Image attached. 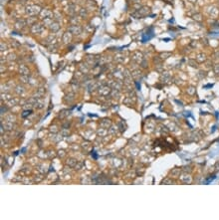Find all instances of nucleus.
Instances as JSON below:
<instances>
[{
    "instance_id": "obj_29",
    "label": "nucleus",
    "mask_w": 219,
    "mask_h": 220,
    "mask_svg": "<svg viewBox=\"0 0 219 220\" xmlns=\"http://www.w3.org/2000/svg\"><path fill=\"white\" fill-rule=\"evenodd\" d=\"M1 97H2V98H1L2 100H4V101H7V102H8V101L10 100V99H12V98H13V97H12V96H11L10 94H8V93H4V94L2 93V94H1Z\"/></svg>"
},
{
    "instance_id": "obj_6",
    "label": "nucleus",
    "mask_w": 219,
    "mask_h": 220,
    "mask_svg": "<svg viewBox=\"0 0 219 220\" xmlns=\"http://www.w3.org/2000/svg\"><path fill=\"white\" fill-rule=\"evenodd\" d=\"M44 29V27L42 24H39V23H35L34 25L31 26V32L34 33V34H40Z\"/></svg>"
},
{
    "instance_id": "obj_40",
    "label": "nucleus",
    "mask_w": 219,
    "mask_h": 220,
    "mask_svg": "<svg viewBox=\"0 0 219 220\" xmlns=\"http://www.w3.org/2000/svg\"><path fill=\"white\" fill-rule=\"evenodd\" d=\"M213 70H214L215 75H216V76H219V64H216V65H214Z\"/></svg>"
},
{
    "instance_id": "obj_38",
    "label": "nucleus",
    "mask_w": 219,
    "mask_h": 220,
    "mask_svg": "<svg viewBox=\"0 0 219 220\" xmlns=\"http://www.w3.org/2000/svg\"><path fill=\"white\" fill-rule=\"evenodd\" d=\"M107 133H108V131H107L106 129H104V127H103V129H100L99 132H98V134H99L100 136H104V135H106Z\"/></svg>"
},
{
    "instance_id": "obj_43",
    "label": "nucleus",
    "mask_w": 219,
    "mask_h": 220,
    "mask_svg": "<svg viewBox=\"0 0 219 220\" xmlns=\"http://www.w3.org/2000/svg\"><path fill=\"white\" fill-rule=\"evenodd\" d=\"M117 132V126H111L109 130V133L110 134H116Z\"/></svg>"
},
{
    "instance_id": "obj_45",
    "label": "nucleus",
    "mask_w": 219,
    "mask_h": 220,
    "mask_svg": "<svg viewBox=\"0 0 219 220\" xmlns=\"http://www.w3.org/2000/svg\"><path fill=\"white\" fill-rule=\"evenodd\" d=\"M140 66L142 68V69H145V68H148V65H147V61H145V59L142 60V62L140 64Z\"/></svg>"
},
{
    "instance_id": "obj_52",
    "label": "nucleus",
    "mask_w": 219,
    "mask_h": 220,
    "mask_svg": "<svg viewBox=\"0 0 219 220\" xmlns=\"http://www.w3.org/2000/svg\"><path fill=\"white\" fill-rule=\"evenodd\" d=\"M161 183H172V180H170L169 178H165L164 180L161 181Z\"/></svg>"
},
{
    "instance_id": "obj_23",
    "label": "nucleus",
    "mask_w": 219,
    "mask_h": 220,
    "mask_svg": "<svg viewBox=\"0 0 219 220\" xmlns=\"http://www.w3.org/2000/svg\"><path fill=\"white\" fill-rule=\"evenodd\" d=\"M19 104V99H17V98H12L8 101V105L10 106V107H13V106H16Z\"/></svg>"
},
{
    "instance_id": "obj_21",
    "label": "nucleus",
    "mask_w": 219,
    "mask_h": 220,
    "mask_svg": "<svg viewBox=\"0 0 219 220\" xmlns=\"http://www.w3.org/2000/svg\"><path fill=\"white\" fill-rule=\"evenodd\" d=\"M55 41H56V37H55L54 35H52V34H50L48 37L45 39V44H54L55 43Z\"/></svg>"
},
{
    "instance_id": "obj_19",
    "label": "nucleus",
    "mask_w": 219,
    "mask_h": 220,
    "mask_svg": "<svg viewBox=\"0 0 219 220\" xmlns=\"http://www.w3.org/2000/svg\"><path fill=\"white\" fill-rule=\"evenodd\" d=\"M110 96H111L113 99H120L121 97V91H118V90H113L112 89V92H111V94H110Z\"/></svg>"
},
{
    "instance_id": "obj_37",
    "label": "nucleus",
    "mask_w": 219,
    "mask_h": 220,
    "mask_svg": "<svg viewBox=\"0 0 219 220\" xmlns=\"http://www.w3.org/2000/svg\"><path fill=\"white\" fill-rule=\"evenodd\" d=\"M67 163L69 164L70 166H73V167H75V165L77 164V160H75V159H73V158H70L68 161H67Z\"/></svg>"
},
{
    "instance_id": "obj_55",
    "label": "nucleus",
    "mask_w": 219,
    "mask_h": 220,
    "mask_svg": "<svg viewBox=\"0 0 219 220\" xmlns=\"http://www.w3.org/2000/svg\"><path fill=\"white\" fill-rule=\"evenodd\" d=\"M188 1H190V2H192V3H194V2H196L197 0H188Z\"/></svg>"
},
{
    "instance_id": "obj_51",
    "label": "nucleus",
    "mask_w": 219,
    "mask_h": 220,
    "mask_svg": "<svg viewBox=\"0 0 219 220\" xmlns=\"http://www.w3.org/2000/svg\"><path fill=\"white\" fill-rule=\"evenodd\" d=\"M82 165H83V163H78V162H77V164H76V165H75V169H77V170L81 169Z\"/></svg>"
},
{
    "instance_id": "obj_34",
    "label": "nucleus",
    "mask_w": 219,
    "mask_h": 220,
    "mask_svg": "<svg viewBox=\"0 0 219 220\" xmlns=\"http://www.w3.org/2000/svg\"><path fill=\"white\" fill-rule=\"evenodd\" d=\"M36 23V19L33 17V16H30V17H28V19H27V24L28 25H34Z\"/></svg>"
},
{
    "instance_id": "obj_35",
    "label": "nucleus",
    "mask_w": 219,
    "mask_h": 220,
    "mask_svg": "<svg viewBox=\"0 0 219 220\" xmlns=\"http://www.w3.org/2000/svg\"><path fill=\"white\" fill-rule=\"evenodd\" d=\"M124 104H125V105H127V106H131V105H133V102L132 101V98L126 97V98L124 100Z\"/></svg>"
},
{
    "instance_id": "obj_42",
    "label": "nucleus",
    "mask_w": 219,
    "mask_h": 220,
    "mask_svg": "<svg viewBox=\"0 0 219 220\" xmlns=\"http://www.w3.org/2000/svg\"><path fill=\"white\" fill-rule=\"evenodd\" d=\"M48 48H49V51H51V52H56V51H57V50H56V49H57V46L55 45V44L50 45Z\"/></svg>"
},
{
    "instance_id": "obj_24",
    "label": "nucleus",
    "mask_w": 219,
    "mask_h": 220,
    "mask_svg": "<svg viewBox=\"0 0 219 220\" xmlns=\"http://www.w3.org/2000/svg\"><path fill=\"white\" fill-rule=\"evenodd\" d=\"M70 22L72 23V25H78L80 23V19L78 16H72L70 18Z\"/></svg>"
},
{
    "instance_id": "obj_16",
    "label": "nucleus",
    "mask_w": 219,
    "mask_h": 220,
    "mask_svg": "<svg viewBox=\"0 0 219 220\" xmlns=\"http://www.w3.org/2000/svg\"><path fill=\"white\" fill-rule=\"evenodd\" d=\"M207 58H206V55L204 53H198L197 56H196V61L198 63H204L206 62Z\"/></svg>"
},
{
    "instance_id": "obj_26",
    "label": "nucleus",
    "mask_w": 219,
    "mask_h": 220,
    "mask_svg": "<svg viewBox=\"0 0 219 220\" xmlns=\"http://www.w3.org/2000/svg\"><path fill=\"white\" fill-rule=\"evenodd\" d=\"M79 14H80L81 17L86 18V17L88 16V11H87V9H86V8H81L80 11H79Z\"/></svg>"
},
{
    "instance_id": "obj_50",
    "label": "nucleus",
    "mask_w": 219,
    "mask_h": 220,
    "mask_svg": "<svg viewBox=\"0 0 219 220\" xmlns=\"http://www.w3.org/2000/svg\"><path fill=\"white\" fill-rule=\"evenodd\" d=\"M1 51H5V50H7V45L5 44V43H3V42H1Z\"/></svg>"
},
{
    "instance_id": "obj_44",
    "label": "nucleus",
    "mask_w": 219,
    "mask_h": 220,
    "mask_svg": "<svg viewBox=\"0 0 219 220\" xmlns=\"http://www.w3.org/2000/svg\"><path fill=\"white\" fill-rule=\"evenodd\" d=\"M198 76H199V78H200V79H203V78H205V77H206V73H205L204 71H199Z\"/></svg>"
},
{
    "instance_id": "obj_33",
    "label": "nucleus",
    "mask_w": 219,
    "mask_h": 220,
    "mask_svg": "<svg viewBox=\"0 0 219 220\" xmlns=\"http://www.w3.org/2000/svg\"><path fill=\"white\" fill-rule=\"evenodd\" d=\"M64 100H65V102H72V101L73 100H74V94H73V93H71V94H68L66 97H65V99H64Z\"/></svg>"
},
{
    "instance_id": "obj_8",
    "label": "nucleus",
    "mask_w": 219,
    "mask_h": 220,
    "mask_svg": "<svg viewBox=\"0 0 219 220\" xmlns=\"http://www.w3.org/2000/svg\"><path fill=\"white\" fill-rule=\"evenodd\" d=\"M170 80H171V77H170V75H169V73H167V72H162V73H161L160 81L162 82V83L167 84V83H169Z\"/></svg>"
},
{
    "instance_id": "obj_18",
    "label": "nucleus",
    "mask_w": 219,
    "mask_h": 220,
    "mask_svg": "<svg viewBox=\"0 0 219 220\" xmlns=\"http://www.w3.org/2000/svg\"><path fill=\"white\" fill-rule=\"evenodd\" d=\"M26 24H27V21H25L24 19H19L15 23V28L16 29H22Z\"/></svg>"
},
{
    "instance_id": "obj_9",
    "label": "nucleus",
    "mask_w": 219,
    "mask_h": 220,
    "mask_svg": "<svg viewBox=\"0 0 219 220\" xmlns=\"http://www.w3.org/2000/svg\"><path fill=\"white\" fill-rule=\"evenodd\" d=\"M14 91H15V93L18 95V96H24L25 95V93H26V89L22 86V85H18V86H16L15 87V89H14Z\"/></svg>"
},
{
    "instance_id": "obj_5",
    "label": "nucleus",
    "mask_w": 219,
    "mask_h": 220,
    "mask_svg": "<svg viewBox=\"0 0 219 220\" xmlns=\"http://www.w3.org/2000/svg\"><path fill=\"white\" fill-rule=\"evenodd\" d=\"M68 31L73 35H80L82 33V28L79 25H71L68 28Z\"/></svg>"
},
{
    "instance_id": "obj_14",
    "label": "nucleus",
    "mask_w": 219,
    "mask_h": 220,
    "mask_svg": "<svg viewBox=\"0 0 219 220\" xmlns=\"http://www.w3.org/2000/svg\"><path fill=\"white\" fill-rule=\"evenodd\" d=\"M60 24L57 22V21H54V22H52L51 23V25H49V28H50V30L52 31V32H57L59 29H60Z\"/></svg>"
},
{
    "instance_id": "obj_20",
    "label": "nucleus",
    "mask_w": 219,
    "mask_h": 220,
    "mask_svg": "<svg viewBox=\"0 0 219 220\" xmlns=\"http://www.w3.org/2000/svg\"><path fill=\"white\" fill-rule=\"evenodd\" d=\"M132 76H133V79H135V80L140 79V78L141 77V70H139V69L133 70V71L132 72Z\"/></svg>"
},
{
    "instance_id": "obj_15",
    "label": "nucleus",
    "mask_w": 219,
    "mask_h": 220,
    "mask_svg": "<svg viewBox=\"0 0 219 220\" xmlns=\"http://www.w3.org/2000/svg\"><path fill=\"white\" fill-rule=\"evenodd\" d=\"M71 40H72V34L69 31L66 32V33H64V35H63V42L66 43V44H69L71 42Z\"/></svg>"
},
{
    "instance_id": "obj_4",
    "label": "nucleus",
    "mask_w": 219,
    "mask_h": 220,
    "mask_svg": "<svg viewBox=\"0 0 219 220\" xmlns=\"http://www.w3.org/2000/svg\"><path fill=\"white\" fill-rule=\"evenodd\" d=\"M111 92H112V88L110 87L109 85H103L99 88V94L101 95V96H109L110 94H111Z\"/></svg>"
},
{
    "instance_id": "obj_48",
    "label": "nucleus",
    "mask_w": 219,
    "mask_h": 220,
    "mask_svg": "<svg viewBox=\"0 0 219 220\" xmlns=\"http://www.w3.org/2000/svg\"><path fill=\"white\" fill-rule=\"evenodd\" d=\"M29 84L35 86L36 84H37V81H36L35 79H33V78H30V80H29Z\"/></svg>"
},
{
    "instance_id": "obj_12",
    "label": "nucleus",
    "mask_w": 219,
    "mask_h": 220,
    "mask_svg": "<svg viewBox=\"0 0 219 220\" xmlns=\"http://www.w3.org/2000/svg\"><path fill=\"white\" fill-rule=\"evenodd\" d=\"M180 180L182 182H184V183H190L191 181H192V179H191V176L189 174H187V173H183V174H181L179 176Z\"/></svg>"
},
{
    "instance_id": "obj_27",
    "label": "nucleus",
    "mask_w": 219,
    "mask_h": 220,
    "mask_svg": "<svg viewBox=\"0 0 219 220\" xmlns=\"http://www.w3.org/2000/svg\"><path fill=\"white\" fill-rule=\"evenodd\" d=\"M192 18H193L195 21H198V22H200V21L203 20V17H202V15L200 14V13H195V14L192 16Z\"/></svg>"
},
{
    "instance_id": "obj_54",
    "label": "nucleus",
    "mask_w": 219,
    "mask_h": 220,
    "mask_svg": "<svg viewBox=\"0 0 219 220\" xmlns=\"http://www.w3.org/2000/svg\"><path fill=\"white\" fill-rule=\"evenodd\" d=\"M11 43H13V47H14V48H17L18 46H19V44H18V43H16V41H15V40H13V41H12Z\"/></svg>"
},
{
    "instance_id": "obj_53",
    "label": "nucleus",
    "mask_w": 219,
    "mask_h": 220,
    "mask_svg": "<svg viewBox=\"0 0 219 220\" xmlns=\"http://www.w3.org/2000/svg\"><path fill=\"white\" fill-rule=\"evenodd\" d=\"M214 57H215L216 59H219V50H216V51L214 52Z\"/></svg>"
},
{
    "instance_id": "obj_39",
    "label": "nucleus",
    "mask_w": 219,
    "mask_h": 220,
    "mask_svg": "<svg viewBox=\"0 0 219 220\" xmlns=\"http://www.w3.org/2000/svg\"><path fill=\"white\" fill-rule=\"evenodd\" d=\"M7 60H8V61H14V60H16V55H15L14 53L9 54L8 57H7Z\"/></svg>"
},
{
    "instance_id": "obj_36",
    "label": "nucleus",
    "mask_w": 219,
    "mask_h": 220,
    "mask_svg": "<svg viewBox=\"0 0 219 220\" xmlns=\"http://www.w3.org/2000/svg\"><path fill=\"white\" fill-rule=\"evenodd\" d=\"M29 80H30V78H28V76L21 75V77H20V81H22L25 84H29Z\"/></svg>"
},
{
    "instance_id": "obj_7",
    "label": "nucleus",
    "mask_w": 219,
    "mask_h": 220,
    "mask_svg": "<svg viewBox=\"0 0 219 220\" xmlns=\"http://www.w3.org/2000/svg\"><path fill=\"white\" fill-rule=\"evenodd\" d=\"M207 12H208L209 15H210L211 17H213V18H216L218 16V14H219L218 8L215 7V6H210V7L207 9Z\"/></svg>"
},
{
    "instance_id": "obj_28",
    "label": "nucleus",
    "mask_w": 219,
    "mask_h": 220,
    "mask_svg": "<svg viewBox=\"0 0 219 220\" xmlns=\"http://www.w3.org/2000/svg\"><path fill=\"white\" fill-rule=\"evenodd\" d=\"M6 121L7 122H11V123H14L16 121V117L15 115H12V114H9L7 117H6Z\"/></svg>"
},
{
    "instance_id": "obj_17",
    "label": "nucleus",
    "mask_w": 219,
    "mask_h": 220,
    "mask_svg": "<svg viewBox=\"0 0 219 220\" xmlns=\"http://www.w3.org/2000/svg\"><path fill=\"white\" fill-rule=\"evenodd\" d=\"M89 64H81V65L79 66V69H80V72H82L84 75H87L88 74V72H89Z\"/></svg>"
},
{
    "instance_id": "obj_49",
    "label": "nucleus",
    "mask_w": 219,
    "mask_h": 220,
    "mask_svg": "<svg viewBox=\"0 0 219 220\" xmlns=\"http://www.w3.org/2000/svg\"><path fill=\"white\" fill-rule=\"evenodd\" d=\"M85 29H86L88 32H92V31L94 30V28H93V27H91V25H86V26H85Z\"/></svg>"
},
{
    "instance_id": "obj_31",
    "label": "nucleus",
    "mask_w": 219,
    "mask_h": 220,
    "mask_svg": "<svg viewBox=\"0 0 219 220\" xmlns=\"http://www.w3.org/2000/svg\"><path fill=\"white\" fill-rule=\"evenodd\" d=\"M34 107H35V108H37V109H42V108L44 107V104H43L42 101H40V99H39V100H37V101L35 102Z\"/></svg>"
},
{
    "instance_id": "obj_2",
    "label": "nucleus",
    "mask_w": 219,
    "mask_h": 220,
    "mask_svg": "<svg viewBox=\"0 0 219 220\" xmlns=\"http://www.w3.org/2000/svg\"><path fill=\"white\" fill-rule=\"evenodd\" d=\"M41 12L40 8L36 5H29L26 7V13L28 14L29 16H35Z\"/></svg>"
},
{
    "instance_id": "obj_46",
    "label": "nucleus",
    "mask_w": 219,
    "mask_h": 220,
    "mask_svg": "<svg viewBox=\"0 0 219 220\" xmlns=\"http://www.w3.org/2000/svg\"><path fill=\"white\" fill-rule=\"evenodd\" d=\"M179 172H180V169L179 168H175V169H173L171 171V174H176V176H179Z\"/></svg>"
},
{
    "instance_id": "obj_47",
    "label": "nucleus",
    "mask_w": 219,
    "mask_h": 220,
    "mask_svg": "<svg viewBox=\"0 0 219 220\" xmlns=\"http://www.w3.org/2000/svg\"><path fill=\"white\" fill-rule=\"evenodd\" d=\"M32 113V111L31 110H25V111L23 112V114H22V117H26V116H29L30 114Z\"/></svg>"
},
{
    "instance_id": "obj_25",
    "label": "nucleus",
    "mask_w": 219,
    "mask_h": 220,
    "mask_svg": "<svg viewBox=\"0 0 219 220\" xmlns=\"http://www.w3.org/2000/svg\"><path fill=\"white\" fill-rule=\"evenodd\" d=\"M170 56H171V53H170V52H162V53H160V55H159V57L161 58V60H166V59H168Z\"/></svg>"
},
{
    "instance_id": "obj_41",
    "label": "nucleus",
    "mask_w": 219,
    "mask_h": 220,
    "mask_svg": "<svg viewBox=\"0 0 219 220\" xmlns=\"http://www.w3.org/2000/svg\"><path fill=\"white\" fill-rule=\"evenodd\" d=\"M68 111H65V110H64V111H62L61 113H60V115H59V118H65L67 115H68Z\"/></svg>"
},
{
    "instance_id": "obj_3",
    "label": "nucleus",
    "mask_w": 219,
    "mask_h": 220,
    "mask_svg": "<svg viewBox=\"0 0 219 220\" xmlns=\"http://www.w3.org/2000/svg\"><path fill=\"white\" fill-rule=\"evenodd\" d=\"M143 59H144L143 55H142V53L140 52V51H134V52L132 54V60H133V62H134V63H136V64H141V63L142 62Z\"/></svg>"
},
{
    "instance_id": "obj_13",
    "label": "nucleus",
    "mask_w": 219,
    "mask_h": 220,
    "mask_svg": "<svg viewBox=\"0 0 219 220\" xmlns=\"http://www.w3.org/2000/svg\"><path fill=\"white\" fill-rule=\"evenodd\" d=\"M19 73L21 75H24V76H28L29 75V69L27 68L24 64H21L19 66Z\"/></svg>"
},
{
    "instance_id": "obj_30",
    "label": "nucleus",
    "mask_w": 219,
    "mask_h": 220,
    "mask_svg": "<svg viewBox=\"0 0 219 220\" xmlns=\"http://www.w3.org/2000/svg\"><path fill=\"white\" fill-rule=\"evenodd\" d=\"M188 64L191 66V67H193V68H198V62L193 60V59H190L188 60Z\"/></svg>"
},
{
    "instance_id": "obj_11",
    "label": "nucleus",
    "mask_w": 219,
    "mask_h": 220,
    "mask_svg": "<svg viewBox=\"0 0 219 220\" xmlns=\"http://www.w3.org/2000/svg\"><path fill=\"white\" fill-rule=\"evenodd\" d=\"M100 126L102 127H104V129H109V127L112 126V122H111V120H109V118H104V120H102L101 123H100Z\"/></svg>"
},
{
    "instance_id": "obj_1",
    "label": "nucleus",
    "mask_w": 219,
    "mask_h": 220,
    "mask_svg": "<svg viewBox=\"0 0 219 220\" xmlns=\"http://www.w3.org/2000/svg\"><path fill=\"white\" fill-rule=\"evenodd\" d=\"M150 13V8L148 6H141L139 10H135V12H133L132 15L134 18H142L144 16H147Z\"/></svg>"
},
{
    "instance_id": "obj_10",
    "label": "nucleus",
    "mask_w": 219,
    "mask_h": 220,
    "mask_svg": "<svg viewBox=\"0 0 219 220\" xmlns=\"http://www.w3.org/2000/svg\"><path fill=\"white\" fill-rule=\"evenodd\" d=\"M40 15H41L42 19H46V18H52V16H53L52 12L50 10H48V9H43V10H41Z\"/></svg>"
},
{
    "instance_id": "obj_22",
    "label": "nucleus",
    "mask_w": 219,
    "mask_h": 220,
    "mask_svg": "<svg viewBox=\"0 0 219 220\" xmlns=\"http://www.w3.org/2000/svg\"><path fill=\"white\" fill-rule=\"evenodd\" d=\"M115 61L117 62V63H124V61H125V57H124V55L123 54H121V53H117L116 56H115Z\"/></svg>"
},
{
    "instance_id": "obj_32",
    "label": "nucleus",
    "mask_w": 219,
    "mask_h": 220,
    "mask_svg": "<svg viewBox=\"0 0 219 220\" xmlns=\"http://www.w3.org/2000/svg\"><path fill=\"white\" fill-rule=\"evenodd\" d=\"M186 92H187V94H188V95L193 96V95L195 94V88H194V87H192V86H190V87H188V88H187Z\"/></svg>"
}]
</instances>
